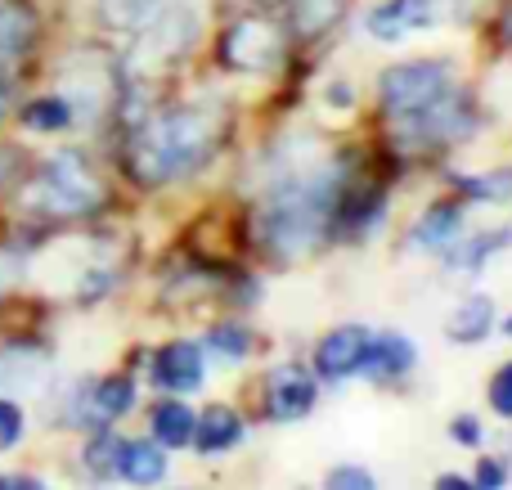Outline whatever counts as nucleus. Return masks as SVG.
Wrapping results in <instances>:
<instances>
[{
    "label": "nucleus",
    "instance_id": "4468645a",
    "mask_svg": "<svg viewBox=\"0 0 512 490\" xmlns=\"http://www.w3.org/2000/svg\"><path fill=\"white\" fill-rule=\"evenodd\" d=\"M315 405V387L310 378H301L297 369H279L270 378V414L274 419H301Z\"/></svg>",
    "mask_w": 512,
    "mask_h": 490
},
{
    "label": "nucleus",
    "instance_id": "f704fd0d",
    "mask_svg": "<svg viewBox=\"0 0 512 490\" xmlns=\"http://www.w3.org/2000/svg\"><path fill=\"white\" fill-rule=\"evenodd\" d=\"M5 108H9V90L0 86V113H5Z\"/></svg>",
    "mask_w": 512,
    "mask_h": 490
},
{
    "label": "nucleus",
    "instance_id": "20e7f679",
    "mask_svg": "<svg viewBox=\"0 0 512 490\" xmlns=\"http://www.w3.org/2000/svg\"><path fill=\"white\" fill-rule=\"evenodd\" d=\"M450 90V68L445 63H396V68L382 72L378 81V95L382 104L391 108L396 117H409L418 113V108L436 104V99Z\"/></svg>",
    "mask_w": 512,
    "mask_h": 490
},
{
    "label": "nucleus",
    "instance_id": "f8f14e48",
    "mask_svg": "<svg viewBox=\"0 0 512 490\" xmlns=\"http://www.w3.org/2000/svg\"><path fill=\"white\" fill-rule=\"evenodd\" d=\"M409 365H414V347H409L400 333H378V338H369V351H364V360H360V369L369 378H400Z\"/></svg>",
    "mask_w": 512,
    "mask_h": 490
},
{
    "label": "nucleus",
    "instance_id": "a878e982",
    "mask_svg": "<svg viewBox=\"0 0 512 490\" xmlns=\"http://www.w3.org/2000/svg\"><path fill=\"white\" fill-rule=\"evenodd\" d=\"M328 490H378V482L364 468H333L328 473Z\"/></svg>",
    "mask_w": 512,
    "mask_h": 490
},
{
    "label": "nucleus",
    "instance_id": "aec40b11",
    "mask_svg": "<svg viewBox=\"0 0 512 490\" xmlns=\"http://www.w3.org/2000/svg\"><path fill=\"white\" fill-rule=\"evenodd\" d=\"M153 437L162 441V450L189 446V437H194V414H189L180 401H162L158 410H153Z\"/></svg>",
    "mask_w": 512,
    "mask_h": 490
},
{
    "label": "nucleus",
    "instance_id": "bb28decb",
    "mask_svg": "<svg viewBox=\"0 0 512 490\" xmlns=\"http://www.w3.org/2000/svg\"><path fill=\"white\" fill-rule=\"evenodd\" d=\"M477 198H490V203H504L512 194V171H499V176H486V180H472Z\"/></svg>",
    "mask_w": 512,
    "mask_h": 490
},
{
    "label": "nucleus",
    "instance_id": "c85d7f7f",
    "mask_svg": "<svg viewBox=\"0 0 512 490\" xmlns=\"http://www.w3.org/2000/svg\"><path fill=\"white\" fill-rule=\"evenodd\" d=\"M113 455H117V441H113V437H104V441H95V446L86 450V464H90V468H99V473H104V468L113 464Z\"/></svg>",
    "mask_w": 512,
    "mask_h": 490
},
{
    "label": "nucleus",
    "instance_id": "2f4dec72",
    "mask_svg": "<svg viewBox=\"0 0 512 490\" xmlns=\"http://www.w3.org/2000/svg\"><path fill=\"white\" fill-rule=\"evenodd\" d=\"M351 99H355L351 86H346V81H333V90H328V104H342V108H346Z\"/></svg>",
    "mask_w": 512,
    "mask_h": 490
},
{
    "label": "nucleus",
    "instance_id": "72a5a7b5",
    "mask_svg": "<svg viewBox=\"0 0 512 490\" xmlns=\"http://www.w3.org/2000/svg\"><path fill=\"white\" fill-rule=\"evenodd\" d=\"M0 490H45V486L36 482V477H14V482H5Z\"/></svg>",
    "mask_w": 512,
    "mask_h": 490
},
{
    "label": "nucleus",
    "instance_id": "cd10ccee",
    "mask_svg": "<svg viewBox=\"0 0 512 490\" xmlns=\"http://www.w3.org/2000/svg\"><path fill=\"white\" fill-rule=\"evenodd\" d=\"M490 405H495V414L512 419V365H504V374H499L495 387H490Z\"/></svg>",
    "mask_w": 512,
    "mask_h": 490
},
{
    "label": "nucleus",
    "instance_id": "dca6fc26",
    "mask_svg": "<svg viewBox=\"0 0 512 490\" xmlns=\"http://www.w3.org/2000/svg\"><path fill=\"white\" fill-rule=\"evenodd\" d=\"M131 401H135V383H131V378H104V383L90 392L86 410H90V419H95V423H113V419H122V414L131 410Z\"/></svg>",
    "mask_w": 512,
    "mask_h": 490
},
{
    "label": "nucleus",
    "instance_id": "423d86ee",
    "mask_svg": "<svg viewBox=\"0 0 512 490\" xmlns=\"http://www.w3.org/2000/svg\"><path fill=\"white\" fill-rule=\"evenodd\" d=\"M463 9H468V0H387V5H378L364 18V27L373 36H382V41H396V36L418 32V27L450 23Z\"/></svg>",
    "mask_w": 512,
    "mask_h": 490
},
{
    "label": "nucleus",
    "instance_id": "f3484780",
    "mask_svg": "<svg viewBox=\"0 0 512 490\" xmlns=\"http://www.w3.org/2000/svg\"><path fill=\"white\" fill-rule=\"evenodd\" d=\"M490 324H495V306H490V297H468V302L450 315L445 329H450L454 342H481L490 333Z\"/></svg>",
    "mask_w": 512,
    "mask_h": 490
},
{
    "label": "nucleus",
    "instance_id": "1a4fd4ad",
    "mask_svg": "<svg viewBox=\"0 0 512 490\" xmlns=\"http://www.w3.org/2000/svg\"><path fill=\"white\" fill-rule=\"evenodd\" d=\"M369 351V333L360 324H346V329L328 333L315 351V369L324 378H346V374H360V360Z\"/></svg>",
    "mask_w": 512,
    "mask_h": 490
},
{
    "label": "nucleus",
    "instance_id": "c9c22d12",
    "mask_svg": "<svg viewBox=\"0 0 512 490\" xmlns=\"http://www.w3.org/2000/svg\"><path fill=\"white\" fill-rule=\"evenodd\" d=\"M504 333H508V338H512V320H508V324H504Z\"/></svg>",
    "mask_w": 512,
    "mask_h": 490
},
{
    "label": "nucleus",
    "instance_id": "473e14b6",
    "mask_svg": "<svg viewBox=\"0 0 512 490\" xmlns=\"http://www.w3.org/2000/svg\"><path fill=\"white\" fill-rule=\"evenodd\" d=\"M436 490H477V486H472V482H463V477H441V482H436Z\"/></svg>",
    "mask_w": 512,
    "mask_h": 490
},
{
    "label": "nucleus",
    "instance_id": "c756f323",
    "mask_svg": "<svg viewBox=\"0 0 512 490\" xmlns=\"http://www.w3.org/2000/svg\"><path fill=\"white\" fill-rule=\"evenodd\" d=\"M504 486V468L495 464V459H481V468H477V490H499Z\"/></svg>",
    "mask_w": 512,
    "mask_h": 490
},
{
    "label": "nucleus",
    "instance_id": "f257e3e1",
    "mask_svg": "<svg viewBox=\"0 0 512 490\" xmlns=\"http://www.w3.org/2000/svg\"><path fill=\"white\" fill-rule=\"evenodd\" d=\"M337 171L333 167H292L261 198V239L279 257H301L324 239L337 212Z\"/></svg>",
    "mask_w": 512,
    "mask_h": 490
},
{
    "label": "nucleus",
    "instance_id": "b1692460",
    "mask_svg": "<svg viewBox=\"0 0 512 490\" xmlns=\"http://www.w3.org/2000/svg\"><path fill=\"white\" fill-rule=\"evenodd\" d=\"M212 347L221 351V356H234V360H243L248 356V333L243 329H230V324H221V329H212Z\"/></svg>",
    "mask_w": 512,
    "mask_h": 490
},
{
    "label": "nucleus",
    "instance_id": "9b49d317",
    "mask_svg": "<svg viewBox=\"0 0 512 490\" xmlns=\"http://www.w3.org/2000/svg\"><path fill=\"white\" fill-rule=\"evenodd\" d=\"M113 468L131 486H158L162 477H167V455H162L153 441H117Z\"/></svg>",
    "mask_w": 512,
    "mask_h": 490
},
{
    "label": "nucleus",
    "instance_id": "a211bd4d",
    "mask_svg": "<svg viewBox=\"0 0 512 490\" xmlns=\"http://www.w3.org/2000/svg\"><path fill=\"white\" fill-rule=\"evenodd\" d=\"M167 5H171V0H99L104 23L108 27H126V32H140V27L153 23V18H158Z\"/></svg>",
    "mask_w": 512,
    "mask_h": 490
},
{
    "label": "nucleus",
    "instance_id": "6ab92c4d",
    "mask_svg": "<svg viewBox=\"0 0 512 490\" xmlns=\"http://www.w3.org/2000/svg\"><path fill=\"white\" fill-rule=\"evenodd\" d=\"M459 239V207L441 203L414 225V243L418 248H450Z\"/></svg>",
    "mask_w": 512,
    "mask_h": 490
},
{
    "label": "nucleus",
    "instance_id": "393cba45",
    "mask_svg": "<svg viewBox=\"0 0 512 490\" xmlns=\"http://www.w3.org/2000/svg\"><path fill=\"white\" fill-rule=\"evenodd\" d=\"M18 437H23V410L14 401H0V450L18 446Z\"/></svg>",
    "mask_w": 512,
    "mask_h": 490
},
{
    "label": "nucleus",
    "instance_id": "2eb2a0df",
    "mask_svg": "<svg viewBox=\"0 0 512 490\" xmlns=\"http://www.w3.org/2000/svg\"><path fill=\"white\" fill-rule=\"evenodd\" d=\"M45 378V356L27 347H9L0 356V387L5 392H36Z\"/></svg>",
    "mask_w": 512,
    "mask_h": 490
},
{
    "label": "nucleus",
    "instance_id": "f03ea898",
    "mask_svg": "<svg viewBox=\"0 0 512 490\" xmlns=\"http://www.w3.org/2000/svg\"><path fill=\"white\" fill-rule=\"evenodd\" d=\"M216 135H221V122L203 108H176V113L153 117L135 131L131 153H126L131 176L140 185H167V180L189 176L212 158Z\"/></svg>",
    "mask_w": 512,
    "mask_h": 490
},
{
    "label": "nucleus",
    "instance_id": "5701e85b",
    "mask_svg": "<svg viewBox=\"0 0 512 490\" xmlns=\"http://www.w3.org/2000/svg\"><path fill=\"white\" fill-rule=\"evenodd\" d=\"M292 9H297V27L306 36H319L328 23L337 18V9H342V0H292Z\"/></svg>",
    "mask_w": 512,
    "mask_h": 490
},
{
    "label": "nucleus",
    "instance_id": "e433bc0d",
    "mask_svg": "<svg viewBox=\"0 0 512 490\" xmlns=\"http://www.w3.org/2000/svg\"><path fill=\"white\" fill-rule=\"evenodd\" d=\"M0 176H5V158H0Z\"/></svg>",
    "mask_w": 512,
    "mask_h": 490
},
{
    "label": "nucleus",
    "instance_id": "7ed1b4c3",
    "mask_svg": "<svg viewBox=\"0 0 512 490\" xmlns=\"http://www.w3.org/2000/svg\"><path fill=\"white\" fill-rule=\"evenodd\" d=\"M99 180L86 171L77 153H54L41 167V176L27 189V207L45 216H86L99 207Z\"/></svg>",
    "mask_w": 512,
    "mask_h": 490
},
{
    "label": "nucleus",
    "instance_id": "4be33fe9",
    "mask_svg": "<svg viewBox=\"0 0 512 490\" xmlns=\"http://www.w3.org/2000/svg\"><path fill=\"white\" fill-rule=\"evenodd\" d=\"M23 122H27V131H63V126H72V104L59 95L32 99L23 108Z\"/></svg>",
    "mask_w": 512,
    "mask_h": 490
},
{
    "label": "nucleus",
    "instance_id": "412c9836",
    "mask_svg": "<svg viewBox=\"0 0 512 490\" xmlns=\"http://www.w3.org/2000/svg\"><path fill=\"white\" fill-rule=\"evenodd\" d=\"M32 41V18L27 9H14V5H0V63L18 59Z\"/></svg>",
    "mask_w": 512,
    "mask_h": 490
},
{
    "label": "nucleus",
    "instance_id": "4c0bfd02",
    "mask_svg": "<svg viewBox=\"0 0 512 490\" xmlns=\"http://www.w3.org/2000/svg\"><path fill=\"white\" fill-rule=\"evenodd\" d=\"M0 486H5V482H0Z\"/></svg>",
    "mask_w": 512,
    "mask_h": 490
},
{
    "label": "nucleus",
    "instance_id": "ddd939ff",
    "mask_svg": "<svg viewBox=\"0 0 512 490\" xmlns=\"http://www.w3.org/2000/svg\"><path fill=\"white\" fill-rule=\"evenodd\" d=\"M239 437H243L239 414H234L230 405H212V410L194 423V437L189 441H194V450H203V455H221V450H230Z\"/></svg>",
    "mask_w": 512,
    "mask_h": 490
},
{
    "label": "nucleus",
    "instance_id": "0eeeda50",
    "mask_svg": "<svg viewBox=\"0 0 512 490\" xmlns=\"http://www.w3.org/2000/svg\"><path fill=\"white\" fill-rule=\"evenodd\" d=\"M194 41H198V14L189 5H167L153 23L140 27V59L144 63L180 59Z\"/></svg>",
    "mask_w": 512,
    "mask_h": 490
},
{
    "label": "nucleus",
    "instance_id": "9d476101",
    "mask_svg": "<svg viewBox=\"0 0 512 490\" xmlns=\"http://www.w3.org/2000/svg\"><path fill=\"white\" fill-rule=\"evenodd\" d=\"M153 378L171 392H194L203 383V351L194 342H171L153 356Z\"/></svg>",
    "mask_w": 512,
    "mask_h": 490
},
{
    "label": "nucleus",
    "instance_id": "39448f33",
    "mask_svg": "<svg viewBox=\"0 0 512 490\" xmlns=\"http://www.w3.org/2000/svg\"><path fill=\"white\" fill-rule=\"evenodd\" d=\"M221 59L225 68L239 72H270L283 59V36L265 18H239L230 32L221 36Z\"/></svg>",
    "mask_w": 512,
    "mask_h": 490
},
{
    "label": "nucleus",
    "instance_id": "7c9ffc66",
    "mask_svg": "<svg viewBox=\"0 0 512 490\" xmlns=\"http://www.w3.org/2000/svg\"><path fill=\"white\" fill-rule=\"evenodd\" d=\"M454 437H459L463 446H477L481 432H477V423H472V419H459V423H454Z\"/></svg>",
    "mask_w": 512,
    "mask_h": 490
},
{
    "label": "nucleus",
    "instance_id": "6e6552de",
    "mask_svg": "<svg viewBox=\"0 0 512 490\" xmlns=\"http://www.w3.org/2000/svg\"><path fill=\"white\" fill-rule=\"evenodd\" d=\"M472 126H477V117H472V108L463 104L459 95H450L445 90L436 104L418 108V113L405 117V135L418 144H450V140H463V135H472Z\"/></svg>",
    "mask_w": 512,
    "mask_h": 490
}]
</instances>
